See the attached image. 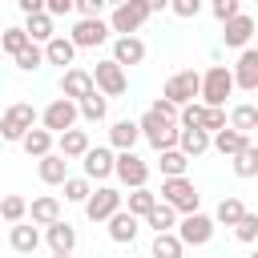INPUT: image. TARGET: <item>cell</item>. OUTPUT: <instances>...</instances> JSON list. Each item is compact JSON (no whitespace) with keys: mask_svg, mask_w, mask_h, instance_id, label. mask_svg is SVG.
<instances>
[{"mask_svg":"<svg viewBox=\"0 0 258 258\" xmlns=\"http://www.w3.org/2000/svg\"><path fill=\"white\" fill-rule=\"evenodd\" d=\"M230 93H234V77H230V69H226V64H210V69L202 73V85H198L202 105H206V109H222Z\"/></svg>","mask_w":258,"mask_h":258,"instance_id":"cell-1","label":"cell"},{"mask_svg":"<svg viewBox=\"0 0 258 258\" xmlns=\"http://www.w3.org/2000/svg\"><path fill=\"white\" fill-rule=\"evenodd\" d=\"M161 202L173 210V214H194L202 206V194L189 177H161Z\"/></svg>","mask_w":258,"mask_h":258,"instance_id":"cell-2","label":"cell"},{"mask_svg":"<svg viewBox=\"0 0 258 258\" xmlns=\"http://www.w3.org/2000/svg\"><path fill=\"white\" fill-rule=\"evenodd\" d=\"M137 133L161 153V149H177V121H165V117H157L153 109H145V117L137 121Z\"/></svg>","mask_w":258,"mask_h":258,"instance_id":"cell-3","label":"cell"},{"mask_svg":"<svg viewBox=\"0 0 258 258\" xmlns=\"http://www.w3.org/2000/svg\"><path fill=\"white\" fill-rule=\"evenodd\" d=\"M36 117H40V113H36L28 101L8 105V109L0 113V137H4V141H20V137H24L32 125H36Z\"/></svg>","mask_w":258,"mask_h":258,"instance_id":"cell-4","label":"cell"},{"mask_svg":"<svg viewBox=\"0 0 258 258\" xmlns=\"http://www.w3.org/2000/svg\"><path fill=\"white\" fill-rule=\"evenodd\" d=\"M149 16H153V12L145 8V0H121V4L113 8V16H109V32H117V36H133Z\"/></svg>","mask_w":258,"mask_h":258,"instance_id":"cell-5","label":"cell"},{"mask_svg":"<svg viewBox=\"0 0 258 258\" xmlns=\"http://www.w3.org/2000/svg\"><path fill=\"white\" fill-rule=\"evenodd\" d=\"M113 173H117L121 185L141 189V185L149 181V161H141L133 149H121V153H113Z\"/></svg>","mask_w":258,"mask_h":258,"instance_id":"cell-6","label":"cell"},{"mask_svg":"<svg viewBox=\"0 0 258 258\" xmlns=\"http://www.w3.org/2000/svg\"><path fill=\"white\" fill-rule=\"evenodd\" d=\"M77 101H69V97H56V101H48V109L40 113V129H48L52 137L56 133H64V129H77Z\"/></svg>","mask_w":258,"mask_h":258,"instance_id":"cell-7","label":"cell"},{"mask_svg":"<svg viewBox=\"0 0 258 258\" xmlns=\"http://www.w3.org/2000/svg\"><path fill=\"white\" fill-rule=\"evenodd\" d=\"M89 77H93V89H97L101 97H121V93L129 89L125 69H121V64H113V60H97V69H93Z\"/></svg>","mask_w":258,"mask_h":258,"instance_id":"cell-8","label":"cell"},{"mask_svg":"<svg viewBox=\"0 0 258 258\" xmlns=\"http://www.w3.org/2000/svg\"><path fill=\"white\" fill-rule=\"evenodd\" d=\"M198 85H202V73H194V69H181V73H173L169 81H165V89H161V97L169 101V105H189L194 97H198Z\"/></svg>","mask_w":258,"mask_h":258,"instance_id":"cell-9","label":"cell"},{"mask_svg":"<svg viewBox=\"0 0 258 258\" xmlns=\"http://www.w3.org/2000/svg\"><path fill=\"white\" fill-rule=\"evenodd\" d=\"M210 238H214V218H210V214L194 210V214H185V218L177 222V242H181V246H206Z\"/></svg>","mask_w":258,"mask_h":258,"instance_id":"cell-10","label":"cell"},{"mask_svg":"<svg viewBox=\"0 0 258 258\" xmlns=\"http://www.w3.org/2000/svg\"><path fill=\"white\" fill-rule=\"evenodd\" d=\"M117 210H121V189H113V185L89 189V198H85V218H89V222H105V218L117 214Z\"/></svg>","mask_w":258,"mask_h":258,"instance_id":"cell-11","label":"cell"},{"mask_svg":"<svg viewBox=\"0 0 258 258\" xmlns=\"http://www.w3.org/2000/svg\"><path fill=\"white\" fill-rule=\"evenodd\" d=\"M69 40H73V48H97V44L109 40V24H105L101 16H81V20L73 24Z\"/></svg>","mask_w":258,"mask_h":258,"instance_id":"cell-12","label":"cell"},{"mask_svg":"<svg viewBox=\"0 0 258 258\" xmlns=\"http://www.w3.org/2000/svg\"><path fill=\"white\" fill-rule=\"evenodd\" d=\"M222 28H226V32H222L226 48H250V36H254V16H250V12H238V16H230Z\"/></svg>","mask_w":258,"mask_h":258,"instance_id":"cell-13","label":"cell"},{"mask_svg":"<svg viewBox=\"0 0 258 258\" xmlns=\"http://www.w3.org/2000/svg\"><path fill=\"white\" fill-rule=\"evenodd\" d=\"M81 165H85V177H89V181H105V177L113 173V149H109V145H97V149L89 145L85 157H81Z\"/></svg>","mask_w":258,"mask_h":258,"instance_id":"cell-14","label":"cell"},{"mask_svg":"<svg viewBox=\"0 0 258 258\" xmlns=\"http://www.w3.org/2000/svg\"><path fill=\"white\" fill-rule=\"evenodd\" d=\"M113 64H121V69H129V64H141L145 60V40L141 36H117L113 40V56H109Z\"/></svg>","mask_w":258,"mask_h":258,"instance_id":"cell-15","label":"cell"},{"mask_svg":"<svg viewBox=\"0 0 258 258\" xmlns=\"http://www.w3.org/2000/svg\"><path fill=\"white\" fill-rule=\"evenodd\" d=\"M234 89H246V93H254L258 89V52L254 48H242V56H238V64H234Z\"/></svg>","mask_w":258,"mask_h":258,"instance_id":"cell-16","label":"cell"},{"mask_svg":"<svg viewBox=\"0 0 258 258\" xmlns=\"http://www.w3.org/2000/svg\"><path fill=\"white\" fill-rule=\"evenodd\" d=\"M89 93H93V77H89V69H64V73H60V97L81 101V97H89Z\"/></svg>","mask_w":258,"mask_h":258,"instance_id":"cell-17","label":"cell"},{"mask_svg":"<svg viewBox=\"0 0 258 258\" xmlns=\"http://www.w3.org/2000/svg\"><path fill=\"white\" fill-rule=\"evenodd\" d=\"M44 238H48L52 254H73V246H77V230H73L64 218H56L52 226H44Z\"/></svg>","mask_w":258,"mask_h":258,"instance_id":"cell-18","label":"cell"},{"mask_svg":"<svg viewBox=\"0 0 258 258\" xmlns=\"http://www.w3.org/2000/svg\"><path fill=\"white\" fill-rule=\"evenodd\" d=\"M85 149H89V133H85V129H64V133H56V153H60L64 161L85 157Z\"/></svg>","mask_w":258,"mask_h":258,"instance_id":"cell-19","label":"cell"},{"mask_svg":"<svg viewBox=\"0 0 258 258\" xmlns=\"http://www.w3.org/2000/svg\"><path fill=\"white\" fill-rule=\"evenodd\" d=\"M24 218H32V226H52L60 218V202L52 194H40V198H32V206H28Z\"/></svg>","mask_w":258,"mask_h":258,"instance_id":"cell-20","label":"cell"},{"mask_svg":"<svg viewBox=\"0 0 258 258\" xmlns=\"http://www.w3.org/2000/svg\"><path fill=\"white\" fill-rule=\"evenodd\" d=\"M105 222H109V238H113V242H133L137 230H141V226H137L141 218H133L129 210H117V214H109Z\"/></svg>","mask_w":258,"mask_h":258,"instance_id":"cell-21","label":"cell"},{"mask_svg":"<svg viewBox=\"0 0 258 258\" xmlns=\"http://www.w3.org/2000/svg\"><path fill=\"white\" fill-rule=\"evenodd\" d=\"M24 36H28L32 44H48V40L56 36L52 16H48V12H32V16H24Z\"/></svg>","mask_w":258,"mask_h":258,"instance_id":"cell-22","label":"cell"},{"mask_svg":"<svg viewBox=\"0 0 258 258\" xmlns=\"http://www.w3.org/2000/svg\"><path fill=\"white\" fill-rule=\"evenodd\" d=\"M141 141V133H137V121H129V117H121V121H113L109 125V145L121 153V149H133Z\"/></svg>","mask_w":258,"mask_h":258,"instance_id":"cell-23","label":"cell"},{"mask_svg":"<svg viewBox=\"0 0 258 258\" xmlns=\"http://www.w3.org/2000/svg\"><path fill=\"white\" fill-rule=\"evenodd\" d=\"M210 145H214V149H218L222 157H234L238 149H246V145H250V137L226 125V129H218V133H210Z\"/></svg>","mask_w":258,"mask_h":258,"instance_id":"cell-24","label":"cell"},{"mask_svg":"<svg viewBox=\"0 0 258 258\" xmlns=\"http://www.w3.org/2000/svg\"><path fill=\"white\" fill-rule=\"evenodd\" d=\"M40 165H36V173H40V181L44 185H60L64 177H69V161L60 157V153H44V157H36Z\"/></svg>","mask_w":258,"mask_h":258,"instance_id":"cell-25","label":"cell"},{"mask_svg":"<svg viewBox=\"0 0 258 258\" xmlns=\"http://www.w3.org/2000/svg\"><path fill=\"white\" fill-rule=\"evenodd\" d=\"M8 242H12V250H16V254H32V250L40 246V230H36L32 222H16V226H12V234H8Z\"/></svg>","mask_w":258,"mask_h":258,"instance_id":"cell-26","label":"cell"},{"mask_svg":"<svg viewBox=\"0 0 258 258\" xmlns=\"http://www.w3.org/2000/svg\"><path fill=\"white\" fill-rule=\"evenodd\" d=\"M73 56H77V48H73V40L69 36H52L48 44H44V64H69L73 69Z\"/></svg>","mask_w":258,"mask_h":258,"instance_id":"cell-27","label":"cell"},{"mask_svg":"<svg viewBox=\"0 0 258 258\" xmlns=\"http://www.w3.org/2000/svg\"><path fill=\"white\" fill-rule=\"evenodd\" d=\"M177 149L185 157H202L210 149V133L206 129H177Z\"/></svg>","mask_w":258,"mask_h":258,"instance_id":"cell-28","label":"cell"},{"mask_svg":"<svg viewBox=\"0 0 258 258\" xmlns=\"http://www.w3.org/2000/svg\"><path fill=\"white\" fill-rule=\"evenodd\" d=\"M52 141H56V137H52L48 129H36V125L20 137V145H24V153H28V157H44V153H52Z\"/></svg>","mask_w":258,"mask_h":258,"instance_id":"cell-29","label":"cell"},{"mask_svg":"<svg viewBox=\"0 0 258 258\" xmlns=\"http://www.w3.org/2000/svg\"><path fill=\"white\" fill-rule=\"evenodd\" d=\"M157 169H161V177H185L189 157H185L181 149H161V153H157Z\"/></svg>","mask_w":258,"mask_h":258,"instance_id":"cell-30","label":"cell"},{"mask_svg":"<svg viewBox=\"0 0 258 258\" xmlns=\"http://www.w3.org/2000/svg\"><path fill=\"white\" fill-rule=\"evenodd\" d=\"M105 113H109V97H101L97 89L77 101V117H85V121H105Z\"/></svg>","mask_w":258,"mask_h":258,"instance_id":"cell-31","label":"cell"},{"mask_svg":"<svg viewBox=\"0 0 258 258\" xmlns=\"http://www.w3.org/2000/svg\"><path fill=\"white\" fill-rule=\"evenodd\" d=\"M181 254H185V246L177 242V234H173V230H165V234H153L149 258H181Z\"/></svg>","mask_w":258,"mask_h":258,"instance_id":"cell-32","label":"cell"},{"mask_svg":"<svg viewBox=\"0 0 258 258\" xmlns=\"http://www.w3.org/2000/svg\"><path fill=\"white\" fill-rule=\"evenodd\" d=\"M230 161H234V173H238V177H246V181L258 177V145H254V141H250L246 149H238Z\"/></svg>","mask_w":258,"mask_h":258,"instance_id":"cell-33","label":"cell"},{"mask_svg":"<svg viewBox=\"0 0 258 258\" xmlns=\"http://www.w3.org/2000/svg\"><path fill=\"white\" fill-rule=\"evenodd\" d=\"M230 129H238V133L250 137V133L258 129V109H254V105H234V109H230Z\"/></svg>","mask_w":258,"mask_h":258,"instance_id":"cell-34","label":"cell"},{"mask_svg":"<svg viewBox=\"0 0 258 258\" xmlns=\"http://www.w3.org/2000/svg\"><path fill=\"white\" fill-rule=\"evenodd\" d=\"M145 226H149L153 234H165V230H173V226H177V214H173L165 202H157V206L145 214Z\"/></svg>","mask_w":258,"mask_h":258,"instance_id":"cell-35","label":"cell"},{"mask_svg":"<svg viewBox=\"0 0 258 258\" xmlns=\"http://www.w3.org/2000/svg\"><path fill=\"white\" fill-rule=\"evenodd\" d=\"M242 214H246L242 198H222V202H218V210H214V226H234Z\"/></svg>","mask_w":258,"mask_h":258,"instance_id":"cell-36","label":"cell"},{"mask_svg":"<svg viewBox=\"0 0 258 258\" xmlns=\"http://www.w3.org/2000/svg\"><path fill=\"white\" fill-rule=\"evenodd\" d=\"M12 60H16V69H20V73H36V69L44 64V48L28 40V44H24V48H20V52H16Z\"/></svg>","mask_w":258,"mask_h":258,"instance_id":"cell-37","label":"cell"},{"mask_svg":"<svg viewBox=\"0 0 258 258\" xmlns=\"http://www.w3.org/2000/svg\"><path fill=\"white\" fill-rule=\"evenodd\" d=\"M153 206H157V194H153L149 185H141V189H129V214H133V218H145Z\"/></svg>","mask_w":258,"mask_h":258,"instance_id":"cell-38","label":"cell"},{"mask_svg":"<svg viewBox=\"0 0 258 258\" xmlns=\"http://www.w3.org/2000/svg\"><path fill=\"white\" fill-rule=\"evenodd\" d=\"M24 214H28V202H24L20 194H4V198H0V218H4V222L16 226V222H24Z\"/></svg>","mask_w":258,"mask_h":258,"instance_id":"cell-39","label":"cell"},{"mask_svg":"<svg viewBox=\"0 0 258 258\" xmlns=\"http://www.w3.org/2000/svg\"><path fill=\"white\" fill-rule=\"evenodd\" d=\"M60 185H64V202H77V206H85V198H89V189H93L89 177H64Z\"/></svg>","mask_w":258,"mask_h":258,"instance_id":"cell-40","label":"cell"},{"mask_svg":"<svg viewBox=\"0 0 258 258\" xmlns=\"http://www.w3.org/2000/svg\"><path fill=\"white\" fill-rule=\"evenodd\" d=\"M28 44V36H24V28H4L0 32V52H8V56H16L20 48Z\"/></svg>","mask_w":258,"mask_h":258,"instance_id":"cell-41","label":"cell"},{"mask_svg":"<svg viewBox=\"0 0 258 258\" xmlns=\"http://www.w3.org/2000/svg\"><path fill=\"white\" fill-rule=\"evenodd\" d=\"M234 234H238L242 242H254V238H258V214H250V210H246V214L234 222Z\"/></svg>","mask_w":258,"mask_h":258,"instance_id":"cell-42","label":"cell"},{"mask_svg":"<svg viewBox=\"0 0 258 258\" xmlns=\"http://www.w3.org/2000/svg\"><path fill=\"white\" fill-rule=\"evenodd\" d=\"M210 12H214V20H222V24H226L230 16H238V12H242V4H238V0H210Z\"/></svg>","mask_w":258,"mask_h":258,"instance_id":"cell-43","label":"cell"},{"mask_svg":"<svg viewBox=\"0 0 258 258\" xmlns=\"http://www.w3.org/2000/svg\"><path fill=\"white\" fill-rule=\"evenodd\" d=\"M169 12L181 16V20H194L202 12V0H169Z\"/></svg>","mask_w":258,"mask_h":258,"instance_id":"cell-44","label":"cell"},{"mask_svg":"<svg viewBox=\"0 0 258 258\" xmlns=\"http://www.w3.org/2000/svg\"><path fill=\"white\" fill-rule=\"evenodd\" d=\"M202 129H206V133L226 129V109H206V113H202Z\"/></svg>","mask_w":258,"mask_h":258,"instance_id":"cell-45","label":"cell"},{"mask_svg":"<svg viewBox=\"0 0 258 258\" xmlns=\"http://www.w3.org/2000/svg\"><path fill=\"white\" fill-rule=\"evenodd\" d=\"M101 8H105V0H73V12H81V16H101Z\"/></svg>","mask_w":258,"mask_h":258,"instance_id":"cell-46","label":"cell"},{"mask_svg":"<svg viewBox=\"0 0 258 258\" xmlns=\"http://www.w3.org/2000/svg\"><path fill=\"white\" fill-rule=\"evenodd\" d=\"M149 109H153V113H157V117H165V121H177V105H169V101H165V97H157V101H153V105H149Z\"/></svg>","mask_w":258,"mask_h":258,"instance_id":"cell-47","label":"cell"},{"mask_svg":"<svg viewBox=\"0 0 258 258\" xmlns=\"http://www.w3.org/2000/svg\"><path fill=\"white\" fill-rule=\"evenodd\" d=\"M44 12L56 20V16H64V12H73V0H44Z\"/></svg>","mask_w":258,"mask_h":258,"instance_id":"cell-48","label":"cell"},{"mask_svg":"<svg viewBox=\"0 0 258 258\" xmlns=\"http://www.w3.org/2000/svg\"><path fill=\"white\" fill-rule=\"evenodd\" d=\"M16 8L24 16H32V12H44V0H16Z\"/></svg>","mask_w":258,"mask_h":258,"instance_id":"cell-49","label":"cell"},{"mask_svg":"<svg viewBox=\"0 0 258 258\" xmlns=\"http://www.w3.org/2000/svg\"><path fill=\"white\" fill-rule=\"evenodd\" d=\"M145 8H149V12H165V8H169V0H145Z\"/></svg>","mask_w":258,"mask_h":258,"instance_id":"cell-50","label":"cell"},{"mask_svg":"<svg viewBox=\"0 0 258 258\" xmlns=\"http://www.w3.org/2000/svg\"><path fill=\"white\" fill-rule=\"evenodd\" d=\"M105 4H113V8H117V4H121V0H105Z\"/></svg>","mask_w":258,"mask_h":258,"instance_id":"cell-51","label":"cell"},{"mask_svg":"<svg viewBox=\"0 0 258 258\" xmlns=\"http://www.w3.org/2000/svg\"><path fill=\"white\" fill-rule=\"evenodd\" d=\"M52 258H69V254H52Z\"/></svg>","mask_w":258,"mask_h":258,"instance_id":"cell-52","label":"cell"},{"mask_svg":"<svg viewBox=\"0 0 258 258\" xmlns=\"http://www.w3.org/2000/svg\"><path fill=\"white\" fill-rule=\"evenodd\" d=\"M246 258H258V254H246Z\"/></svg>","mask_w":258,"mask_h":258,"instance_id":"cell-53","label":"cell"},{"mask_svg":"<svg viewBox=\"0 0 258 258\" xmlns=\"http://www.w3.org/2000/svg\"><path fill=\"white\" fill-rule=\"evenodd\" d=\"M0 32H4V20H0Z\"/></svg>","mask_w":258,"mask_h":258,"instance_id":"cell-54","label":"cell"},{"mask_svg":"<svg viewBox=\"0 0 258 258\" xmlns=\"http://www.w3.org/2000/svg\"><path fill=\"white\" fill-rule=\"evenodd\" d=\"M238 4H250V0H238Z\"/></svg>","mask_w":258,"mask_h":258,"instance_id":"cell-55","label":"cell"},{"mask_svg":"<svg viewBox=\"0 0 258 258\" xmlns=\"http://www.w3.org/2000/svg\"><path fill=\"white\" fill-rule=\"evenodd\" d=\"M0 56H4V52H0Z\"/></svg>","mask_w":258,"mask_h":258,"instance_id":"cell-56","label":"cell"}]
</instances>
